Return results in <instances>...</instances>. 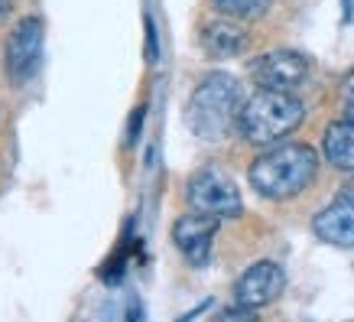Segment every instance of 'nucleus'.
Segmentation results:
<instances>
[{"mask_svg": "<svg viewBox=\"0 0 354 322\" xmlns=\"http://www.w3.org/2000/svg\"><path fill=\"white\" fill-rule=\"evenodd\" d=\"M244 107L241 82L227 72H212L198 82V88L189 98L185 107V124L198 140L218 143L231 130H237V114Z\"/></svg>", "mask_w": 354, "mask_h": 322, "instance_id": "2", "label": "nucleus"}, {"mask_svg": "<svg viewBox=\"0 0 354 322\" xmlns=\"http://www.w3.org/2000/svg\"><path fill=\"white\" fill-rule=\"evenodd\" d=\"M312 231L332 247H354V186H344L342 193L312 218Z\"/></svg>", "mask_w": 354, "mask_h": 322, "instance_id": "9", "label": "nucleus"}, {"mask_svg": "<svg viewBox=\"0 0 354 322\" xmlns=\"http://www.w3.org/2000/svg\"><path fill=\"white\" fill-rule=\"evenodd\" d=\"M322 153L338 172H354V105H342V118L325 127Z\"/></svg>", "mask_w": 354, "mask_h": 322, "instance_id": "10", "label": "nucleus"}, {"mask_svg": "<svg viewBox=\"0 0 354 322\" xmlns=\"http://www.w3.org/2000/svg\"><path fill=\"white\" fill-rule=\"evenodd\" d=\"M315 172H319V153L309 143H273L250 163L247 179L257 195L286 202L315 183Z\"/></svg>", "mask_w": 354, "mask_h": 322, "instance_id": "1", "label": "nucleus"}, {"mask_svg": "<svg viewBox=\"0 0 354 322\" xmlns=\"http://www.w3.org/2000/svg\"><path fill=\"white\" fill-rule=\"evenodd\" d=\"M286 287V274L277 260H257L237 277L234 283V303L247 306V310H263L273 300H279V293Z\"/></svg>", "mask_w": 354, "mask_h": 322, "instance_id": "7", "label": "nucleus"}, {"mask_svg": "<svg viewBox=\"0 0 354 322\" xmlns=\"http://www.w3.org/2000/svg\"><path fill=\"white\" fill-rule=\"evenodd\" d=\"M215 10L231 20H257L270 10V0H212Z\"/></svg>", "mask_w": 354, "mask_h": 322, "instance_id": "12", "label": "nucleus"}, {"mask_svg": "<svg viewBox=\"0 0 354 322\" xmlns=\"http://www.w3.org/2000/svg\"><path fill=\"white\" fill-rule=\"evenodd\" d=\"M202 46L208 55H215V59H231V55H241L247 49V33L227 20H215L208 23L202 30Z\"/></svg>", "mask_w": 354, "mask_h": 322, "instance_id": "11", "label": "nucleus"}, {"mask_svg": "<svg viewBox=\"0 0 354 322\" xmlns=\"http://www.w3.org/2000/svg\"><path fill=\"white\" fill-rule=\"evenodd\" d=\"M250 78L260 88H279V91H292L309 78V59L292 49H273L267 55H257L250 62Z\"/></svg>", "mask_w": 354, "mask_h": 322, "instance_id": "6", "label": "nucleus"}, {"mask_svg": "<svg viewBox=\"0 0 354 322\" xmlns=\"http://www.w3.org/2000/svg\"><path fill=\"white\" fill-rule=\"evenodd\" d=\"M218 225H221V218H215V215H205V212L183 215V218L172 225V241L179 247V254H183L189 264H195V267L208 264Z\"/></svg>", "mask_w": 354, "mask_h": 322, "instance_id": "8", "label": "nucleus"}, {"mask_svg": "<svg viewBox=\"0 0 354 322\" xmlns=\"http://www.w3.org/2000/svg\"><path fill=\"white\" fill-rule=\"evenodd\" d=\"M342 105H354V69L344 75V82H342Z\"/></svg>", "mask_w": 354, "mask_h": 322, "instance_id": "13", "label": "nucleus"}, {"mask_svg": "<svg viewBox=\"0 0 354 322\" xmlns=\"http://www.w3.org/2000/svg\"><path fill=\"white\" fill-rule=\"evenodd\" d=\"M185 202H189L192 212L215 215L221 222H225V218H237V215L244 212L237 183L225 170H218V166H202V170L185 183Z\"/></svg>", "mask_w": 354, "mask_h": 322, "instance_id": "4", "label": "nucleus"}, {"mask_svg": "<svg viewBox=\"0 0 354 322\" xmlns=\"http://www.w3.org/2000/svg\"><path fill=\"white\" fill-rule=\"evenodd\" d=\"M7 10H10V0H0V20L7 17Z\"/></svg>", "mask_w": 354, "mask_h": 322, "instance_id": "14", "label": "nucleus"}, {"mask_svg": "<svg viewBox=\"0 0 354 322\" xmlns=\"http://www.w3.org/2000/svg\"><path fill=\"white\" fill-rule=\"evenodd\" d=\"M302 120H306V107L292 91L260 88L241 107L237 134L254 147H273V143H283L290 134H296Z\"/></svg>", "mask_w": 354, "mask_h": 322, "instance_id": "3", "label": "nucleus"}, {"mask_svg": "<svg viewBox=\"0 0 354 322\" xmlns=\"http://www.w3.org/2000/svg\"><path fill=\"white\" fill-rule=\"evenodd\" d=\"M43 46H46V26L39 17H23L10 30L7 46H3V69H7V78L17 88L26 85L39 72Z\"/></svg>", "mask_w": 354, "mask_h": 322, "instance_id": "5", "label": "nucleus"}]
</instances>
